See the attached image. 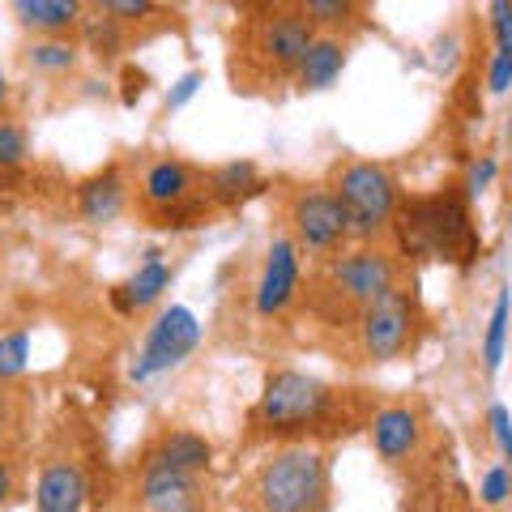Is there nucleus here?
<instances>
[{
  "instance_id": "f257e3e1",
  "label": "nucleus",
  "mask_w": 512,
  "mask_h": 512,
  "mask_svg": "<svg viewBox=\"0 0 512 512\" xmlns=\"http://www.w3.org/2000/svg\"><path fill=\"white\" fill-rule=\"evenodd\" d=\"M359 389H338L320 376L278 367L261 384V397L248 410V440H295L308 436H346L359 419Z\"/></svg>"
},
{
  "instance_id": "f03ea898",
  "label": "nucleus",
  "mask_w": 512,
  "mask_h": 512,
  "mask_svg": "<svg viewBox=\"0 0 512 512\" xmlns=\"http://www.w3.org/2000/svg\"><path fill=\"white\" fill-rule=\"evenodd\" d=\"M402 282V261L384 248H350L338 252L329 261H320V269L308 282V303L320 320L329 325H355L363 308H372L376 299L393 295Z\"/></svg>"
},
{
  "instance_id": "7ed1b4c3",
  "label": "nucleus",
  "mask_w": 512,
  "mask_h": 512,
  "mask_svg": "<svg viewBox=\"0 0 512 512\" xmlns=\"http://www.w3.org/2000/svg\"><path fill=\"white\" fill-rule=\"evenodd\" d=\"M393 231L410 256H431V261H448V265H470L478 248H483L470 218V201L461 197L457 184L402 201Z\"/></svg>"
},
{
  "instance_id": "20e7f679",
  "label": "nucleus",
  "mask_w": 512,
  "mask_h": 512,
  "mask_svg": "<svg viewBox=\"0 0 512 512\" xmlns=\"http://www.w3.org/2000/svg\"><path fill=\"white\" fill-rule=\"evenodd\" d=\"M333 474L316 444H286L252 470L244 512H329Z\"/></svg>"
},
{
  "instance_id": "39448f33",
  "label": "nucleus",
  "mask_w": 512,
  "mask_h": 512,
  "mask_svg": "<svg viewBox=\"0 0 512 512\" xmlns=\"http://www.w3.org/2000/svg\"><path fill=\"white\" fill-rule=\"evenodd\" d=\"M338 197L350 239L372 244V239L393 231L397 205H402V184L384 163H367V158H350V163L333 167V180L325 184Z\"/></svg>"
},
{
  "instance_id": "423d86ee",
  "label": "nucleus",
  "mask_w": 512,
  "mask_h": 512,
  "mask_svg": "<svg viewBox=\"0 0 512 512\" xmlns=\"http://www.w3.org/2000/svg\"><path fill=\"white\" fill-rule=\"evenodd\" d=\"M355 329H359V350L367 363H393V359H402L406 350L419 346L427 316H423L419 295H414L410 286H397L393 295H384L372 308L359 312Z\"/></svg>"
},
{
  "instance_id": "0eeeda50",
  "label": "nucleus",
  "mask_w": 512,
  "mask_h": 512,
  "mask_svg": "<svg viewBox=\"0 0 512 512\" xmlns=\"http://www.w3.org/2000/svg\"><path fill=\"white\" fill-rule=\"evenodd\" d=\"M291 244L299 252L316 256V261H329V256H338L346 244H350V227H346V214L338 197L316 184V188H303L295 192L291 201Z\"/></svg>"
},
{
  "instance_id": "6e6552de",
  "label": "nucleus",
  "mask_w": 512,
  "mask_h": 512,
  "mask_svg": "<svg viewBox=\"0 0 512 512\" xmlns=\"http://www.w3.org/2000/svg\"><path fill=\"white\" fill-rule=\"evenodd\" d=\"M197 342H201L197 316H192L188 308H167L150 325L146 346H141V355H137V363H133V372L128 376H133L137 384L163 376V372H171V367H180L192 350H197Z\"/></svg>"
},
{
  "instance_id": "1a4fd4ad",
  "label": "nucleus",
  "mask_w": 512,
  "mask_h": 512,
  "mask_svg": "<svg viewBox=\"0 0 512 512\" xmlns=\"http://www.w3.org/2000/svg\"><path fill=\"white\" fill-rule=\"evenodd\" d=\"M256 13H261V18L252 26V52L274 73H295L303 52H308L316 39V30L299 18L295 5H265Z\"/></svg>"
},
{
  "instance_id": "9d476101",
  "label": "nucleus",
  "mask_w": 512,
  "mask_h": 512,
  "mask_svg": "<svg viewBox=\"0 0 512 512\" xmlns=\"http://www.w3.org/2000/svg\"><path fill=\"white\" fill-rule=\"evenodd\" d=\"M137 495H141V504H146V512H201L205 500H210V487H205L201 474L141 466Z\"/></svg>"
},
{
  "instance_id": "9b49d317",
  "label": "nucleus",
  "mask_w": 512,
  "mask_h": 512,
  "mask_svg": "<svg viewBox=\"0 0 512 512\" xmlns=\"http://www.w3.org/2000/svg\"><path fill=\"white\" fill-rule=\"evenodd\" d=\"M299 299V248L291 235H278L265 252V269L256 282V312L261 316H282Z\"/></svg>"
},
{
  "instance_id": "f8f14e48",
  "label": "nucleus",
  "mask_w": 512,
  "mask_h": 512,
  "mask_svg": "<svg viewBox=\"0 0 512 512\" xmlns=\"http://www.w3.org/2000/svg\"><path fill=\"white\" fill-rule=\"evenodd\" d=\"M214 461V444L197 436L188 427H167L146 453H141V466H158V470H180V474H205Z\"/></svg>"
},
{
  "instance_id": "ddd939ff",
  "label": "nucleus",
  "mask_w": 512,
  "mask_h": 512,
  "mask_svg": "<svg viewBox=\"0 0 512 512\" xmlns=\"http://www.w3.org/2000/svg\"><path fill=\"white\" fill-rule=\"evenodd\" d=\"M372 444H376V453L384 461H406L419 453V440H423V419H419V410H410V406H380L372 414Z\"/></svg>"
},
{
  "instance_id": "4468645a",
  "label": "nucleus",
  "mask_w": 512,
  "mask_h": 512,
  "mask_svg": "<svg viewBox=\"0 0 512 512\" xmlns=\"http://www.w3.org/2000/svg\"><path fill=\"white\" fill-rule=\"evenodd\" d=\"M90 483L77 461H52L43 466L39 483H35V508L39 512H82L86 508Z\"/></svg>"
},
{
  "instance_id": "2eb2a0df",
  "label": "nucleus",
  "mask_w": 512,
  "mask_h": 512,
  "mask_svg": "<svg viewBox=\"0 0 512 512\" xmlns=\"http://www.w3.org/2000/svg\"><path fill=\"white\" fill-rule=\"evenodd\" d=\"M197 188H201V175L188 163H180V158H158V163H150V171L141 175V197H146L150 214L192 197Z\"/></svg>"
},
{
  "instance_id": "dca6fc26",
  "label": "nucleus",
  "mask_w": 512,
  "mask_h": 512,
  "mask_svg": "<svg viewBox=\"0 0 512 512\" xmlns=\"http://www.w3.org/2000/svg\"><path fill=\"white\" fill-rule=\"evenodd\" d=\"M124 201H128V184H124L120 167H107L99 175H90V180L77 188V210H82V218L94 222V227L116 222L124 214Z\"/></svg>"
},
{
  "instance_id": "f3484780",
  "label": "nucleus",
  "mask_w": 512,
  "mask_h": 512,
  "mask_svg": "<svg viewBox=\"0 0 512 512\" xmlns=\"http://www.w3.org/2000/svg\"><path fill=\"white\" fill-rule=\"evenodd\" d=\"M346 52H350L346 39H338V35H316L312 47L303 52L299 69H295V86L303 94H308V90H329L342 77V69H346Z\"/></svg>"
},
{
  "instance_id": "a211bd4d",
  "label": "nucleus",
  "mask_w": 512,
  "mask_h": 512,
  "mask_svg": "<svg viewBox=\"0 0 512 512\" xmlns=\"http://www.w3.org/2000/svg\"><path fill=\"white\" fill-rule=\"evenodd\" d=\"M205 180V197L214 205H244L248 197L256 192H265V180H261V167L252 163V158H235V163H222L214 167L210 175H201Z\"/></svg>"
},
{
  "instance_id": "6ab92c4d",
  "label": "nucleus",
  "mask_w": 512,
  "mask_h": 512,
  "mask_svg": "<svg viewBox=\"0 0 512 512\" xmlns=\"http://www.w3.org/2000/svg\"><path fill=\"white\" fill-rule=\"evenodd\" d=\"M13 13L39 39H64L73 26H82V5L77 0H18Z\"/></svg>"
},
{
  "instance_id": "aec40b11",
  "label": "nucleus",
  "mask_w": 512,
  "mask_h": 512,
  "mask_svg": "<svg viewBox=\"0 0 512 512\" xmlns=\"http://www.w3.org/2000/svg\"><path fill=\"white\" fill-rule=\"evenodd\" d=\"M171 265L163 261V252L158 248H150L146 252V261H141L137 269H133V278L124 282V295H128V303H133V312L137 308H150V303H158L163 299V291L171 286Z\"/></svg>"
},
{
  "instance_id": "412c9836",
  "label": "nucleus",
  "mask_w": 512,
  "mask_h": 512,
  "mask_svg": "<svg viewBox=\"0 0 512 512\" xmlns=\"http://www.w3.org/2000/svg\"><path fill=\"white\" fill-rule=\"evenodd\" d=\"M210 214H214V201L205 197V192H192V197L167 205V210H154L150 218L158 231H188V227H201Z\"/></svg>"
},
{
  "instance_id": "4be33fe9",
  "label": "nucleus",
  "mask_w": 512,
  "mask_h": 512,
  "mask_svg": "<svg viewBox=\"0 0 512 512\" xmlns=\"http://www.w3.org/2000/svg\"><path fill=\"white\" fill-rule=\"evenodd\" d=\"M295 9H299V18L308 22L312 30H316V26H329V30H346V26L363 22L359 13H367L363 5H350V0H303V5H295Z\"/></svg>"
},
{
  "instance_id": "5701e85b",
  "label": "nucleus",
  "mask_w": 512,
  "mask_h": 512,
  "mask_svg": "<svg viewBox=\"0 0 512 512\" xmlns=\"http://www.w3.org/2000/svg\"><path fill=\"white\" fill-rule=\"evenodd\" d=\"M77 56H82V47H77L73 39H35L26 47V60L35 64L39 73H69Z\"/></svg>"
},
{
  "instance_id": "b1692460",
  "label": "nucleus",
  "mask_w": 512,
  "mask_h": 512,
  "mask_svg": "<svg viewBox=\"0 0 512 512\" xmlns=\"http://www.w3.org/2000/svg\"><path fill=\"white\" fill-rule=\"evenodd\" d=\"M82 35H86L90 52L103 56V60H111V56L124 52V26L111 22L103 9H94V18H82Z\"/></svg>"
},
{
  "instance_id": "393cba45",
  "label": "nucleus",
  "mask_w": 512,
  "mask_h": 512,
  "mask_svg": "<svg viewBox=\"0 0 512 512\" xmlns=\"http://www.w3.org/2000/svg\"><path fill=\"white\" fill-rule=\"evenodd\" d=\"M504 342H508V291L495 295V308H491V320H487V338H483L487 372H500V363H504Z\"/></svg>"
},
{
  "instance_id": "a878e982",
  "label": "nucleus",
  "mask_w": 512,
  "mask_h": 512,
  "mask_svg": "<svg viewBox=\"0 0 512 512\" xmlns=\"http://www.w3.org/2000/svg\"><path fill=\"white\" fill-rule=\"evenodd\" d=\"M26 359H30V333L26 329H13L0 338V380H13L26 372Z\"/></svg>"
},
{
  "instance_id": "bb28decb",
  "label": "nucleus",
  "mask_w": 512,
  "mask_h": 512,
  "mask_svg": "<svg viewBox=\"0 0 512 512\" xmlns=\"http://www.w3.org/2000/svg\"><path fill=\"white\" fill-rule=\"evenodd\" d=\"M495 175H500V163H495L491 154H478L474 163H470V171H466V180H461L457 188H461V197L466 201H478L483 192L495 184Z\"/></svg>"
},
{
  "instance_id": "cd10ccee",
  "label": "nucleus",
  "mask_w": 512,
  "mask_h": 512,
  "mask_svg": "<svg viewBox=\"0 0 512 512\" xmlns=\"http://www.w3.org/2000/svg\"><path fill=\"white\" fill-rule=\"evenodd\" d=\"M26 154H30V133L22 124L0 120V171L26 163Z\"/></svg>"
},
{
  "instance_id": "c85d7f7f",
  "label": "nucleus",
  "mask_w": 512,
  "mask_h": 512,
  "mask_svg": "<svg viewBox=\"0 0 512 512\" xmlns=\"http://www.w3.org/2000/svg\"><path fill=\"white\" fill-rule=\"evenodd\" d=\"M512 495V478H508V466L504 461H495V466L483 474V483H478V500H483L487 508H504Z\"/></svg>"
},
{
  "instance_id": "c756f323",
  "label": "nucleus",
  "mask_w": 512,
  "mask_h": 512,
  "mask_svg": "<svg viewBox=\"0 0 512 512\" xmlns=\"http://www.w3.org/2000/svg\"><path fill=\"white\" fill-rule=\"evenodd\" d=\"M487 13H491L495 52H512V5H508V0H495V5H491Z\"/></svg>"
},
{
  "instance_id": "7c9ffc66",
  "label": "nucleus",
  "mask_w": 512,
  "mask_h": 512,
  "mask_svg": "<svg viewBox=\"0 0 512 512\" xmlns=\"http://www.w3.org/2000/svg\"><path fill=\"white\" fill-rule=\"evenodd\" d=\"M205 86V73L201 69H188L184 77H180V82H175L171 86V94H167V111H180L184 103H192V99H197V90Z\"/></svg>"
},
{
  "instance_id": "2f4dec72",
  "label": "nucleus",
  "mask_w": 512,
  "mask_h": 512,
  "mask_svg": "<svg viewBox=\"0 0 512 512\" xmlns=\"http://www.w3.org/2000/svg\"><path fill=\"white\" fill-rule=\"evenodd\" d=\"M487 86H491V94H508V86H512V52H495L491 56Z\"/></svg>"
},
{
  "instance_id": "473e14b6",
  "label": "nucleus",
  "mask_w": 512,
  "mask_h": 512,
  "mask_svg": "<svg viewBox=\"0 0 512 512\" xmlns=\"http://www.w3.org/2000/svg\"><path fill=\"white\" fill-rule=\"evenodd\" d=\"M491 436H495V448H500V457L512 453V431H508V410L495 402L491 406Z\"/></svg>"
},
{
  "instance_id": "72a5a7b5",
  "label": "nucleus",
  "mask_w": 512,
  "mask_h": 512,
  "mask_svg": "<svg viewBox=\"0 0 512 512\" xmlns=\"http://www.w3.org/2000/svg\"><path fill=\"white\" fill-rule=\"evenodd\" d=\"M13 419H18V393H13L9 384L0 380V431H5Z\"/></svg>"
},
{
  "instance_id": "f704fd0d",
  "label": "nucleus",
  "mask_w": 512,
  "mask_h": 512,
  "mask_svg": "<svg viewBox=\"0 0 512 512\" xmlns=\"http://www.w3.org/2000/svg\"><path fill=\"white\" fill-rule=\"evenodd\" d=\"M13 491H18V474H13V461L0 457V508L13 500Z\"/></svg>"
},
{
  "instance_id": "c9c22d12",
  "label": "nucleus",
  "mask_w": 512,
  "mask_h": 512,
  "mask_svg": "<svg viewBox=\"0 0 512 512\" xmlns=\"http://www.w3.org/2000/svg\"><path fill=\"white\" fill-rule=\"evenodd\" d=\"M141 94H146V73L128 69V73H124V107H133Z\"/></svg>"
},
{
  "instance_id": "e433bc0d",
  "label": "nucleus",
  "mask_w": 512,
  "mask_h": 512,
  "mask_svg": "<svg viewBox=\"0 0 512 512\" xmlns=\"http://www.w3.org/2000/svg\"><path fill=\"white\" fill-rule=\"evenodd\" d=\"M107 299H111V308H116L120 316H133V303H128V295H124V282H120V286H111Z\"/></svg>"
},
{
  "instance_id": "4c0bfd02",
  "label": "nucleus",
  "mask_w": 512,
  "mask_h": 512,
  "mask_svg": "<svg viewBox=\"0 0 512 512\" xmlns=\"http://www.w3.org/2000/svg\"><path fill=\"white\" fill-rule=\"evenodd\" d=\"M9 99V82H5V73H0V103Z\"/></svg>"
},
{
  "instance_id": "58836bf2",
  "label": "nucleus",
  "mask_w": 512,
  "mask_h": 512,
  "mask_svg": "<svg viewBox=\"0 0 512 512\" xmlns=\"http://www.w3.org/2000/svg\"><path fill=\"white\" fill-rule=\"evenodd\" d=\"M402 512H423V508H402Z\"/></svg>"
}]
</instances>
